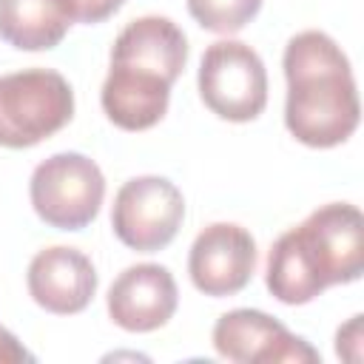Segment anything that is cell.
I'll use <instances>...</instances> for the list:
<instances>
[{
    "label": "cell",
    "mask_w": 364,
    "mask_h": 364,
    "mask_svg": "<svg viewBox=\"0 0 364 364\" xmlns=\"http://www.w3.org/2000/svg\"><path fill=\"white\" fill-rule=\"evenodd\" d=\"M34 213L57 230H82L100 213L105 199V176L94 159L63 151L43 159L28 182Z\"/></svg>",
    "instance_id": "cell-4"
},
{
    "label": "cell",
    "mask_w": 364,
    "mask_h": 364,
    "mask_svg": "<svg viewBox=\"0 0 364 364\" xmlns=\"http://www.w3.org/2000/svg\"><path fill=\"white\" fill-rule=\"evenodd\" d=\"M179 304V290L168 267L131 264L108 287V316L128 333H151L165 327Z\"/></svg>",
    "instance_id": "cell-9"
},
{
    "label": "cell",
    "mask_w": 364,
    "mask_h": 364,
    "mask_svg": "<svg viewBox=\"0 0 364 364\" xmlns=\"http://www.w3.org/2000/svg\"><path fill=\"white\" fill-rule=\"evenodd\" d=\"M20 361H34V355L20 344V338L11 333V330H6V327H0V364H20Z\"/></svg>",
    "instance_id": "cell-17"
},
{
    "label": "cell",
    "mask_w": 364,
    "mask_h": 364,
    "mask_svg": "<svg viewBox=\"0 0 364 364\" xmlns=\"http://www.w3.org/2000/svg\"><path fill=\"white\" fill-rule=\"evenodd\" d=\"M287 102L284 125L307 148H336L361 119L355 77L341 46L316 28L299 31L284 46Z\"/></svg>",
    "instance_id": "cell-2"
},
{
    "label": "cell",
    "mask_w": 364,
    "mask_h": 364,
    "mask_svg": "<svg viewBox=\"0 0 364 364\" xmlns=\"http://www.w3.org/2000/svg\"><path fill=\"white\" fill-rule=\"evenodd\" d=\"M364 273V216L350 202H330L276 239L264 284L282 304H307L333 284Z\"/></svg>",
    "instance_id": "cell-1"
},
{
    "label": "cell",
    "mask_w": 364,
    "mask_h": 364,
    "mask_svg": "<svg viewBox=\"0 0 364 364\" xmlns=\"http://www.w3.org/2000/svg\"><path fill=\"white\" fill-rule=\"evenodd\" d=\"M213 347L222 358L236 364L321 361L318 350L310 347V341L253 307H236L230 313H222L213 324Z\"/></svg>",
    "instance_id": "cell-7"
},
{
    "label": "cell",
    "mask_w": 364,
    "mask_h": 364,
    "mask_svg": "<svg viewBox=\"0 0 364 364\" xmlns=\"http://www.w3.org/2000/svg\"><path fill=\"white\" fill-rule=\"evenodd\" d=\"M188 63V40L171 17L145 14L131 20L111 46V65L148 71L165 82H176Z\"/></svg>",
    "instance_id": "cell-11"
},
{
    "label": "cell",
    "mask_w": 364,
    "mask_h": 364,
    "mask_svg": "<svg viewBox=\"0 0 364 364\" xmlns=\"http://www.w3.org/2000/svg\"><path fill=\"white\" fill-rule=\"evenodd\" d=\"M28 296L54 316L82 313L97 293V270L91 259L65 245L34 253L26 273Z\"/></svg>",
    "instance_id": "cell-10"
},
{
    "label": "cell",
    "mask_w": 364,
    "mask_h": 364,
    "mask_svg": "<svg viewBox=\"0 0 364 364\" xmlns=\"http://www.w3.org/2000/svg\"><path fill=\"white\" fill-rule=\"evenodd\" d=\"M65 0H0V37L20 51H48L71 28Z\"/></svg>",
    "instance_id": "cell-13"
},
{
    "label": "cell",
    "mask_w": 364,
    "mask_h": 364,
    "mask_svg": "<svg viewBox=\"0 0 364 364\" xmlns=\"http://www.w3.org/2000/svg\"><path fill=\"white\" fill-rule=\"evenodd\" d=\"M122 3L125 0H65V6L71 11V20L88 23V26L108 20L114 11H119Z\"/></svg>",
    "instance_id": "cell-15"
},
{
    "label": "cell",
    "mask_w": 364,
    "mask_h": 364,
    "mask_svg": "<svg viewBox=\"0 0 364 364\" xmlns=\"http://www.w3.org/2000/svg\"><path fill=\"white\" fill-rule=\"evenodd\" d=\"M256 270V242L233 222H213L191 245L188 273L199 293L222 299L247 287Z\"/></svg>",
    "instance_id": "cell-8"
},
{
    "label": "cell",
    "mask_w": 364,
    "mask_h": 364,
    "mask_svg": "<svg viewBox=\"0 0 364 364\" xmlns=\"http://www.w3.org/2000/svg\"><path fill=\"white\" fill-rule=\"evenodd\" d=\"M74 117V91L60 71L23 68L0 77V145L31 148Z\"/></svg>",
    "instance_id": "cell-3"
},
{
    "label": "cell",
    "mask_w": 364,
    "mask_h": 364,
    "mask_svg": "<svg viewBox=\"0 0 364 364\" xmlns=\"http://www.w3.org/2000/svg\"><path fill=\"white\" fill-rule=\"evenodd\" d=\"M361 321H364V316L355 313V316H353L347 324H341L338 333H336V353H338V358L353 361V364L361 361V341H364Z\"/></svg>",
    "instance_id": "cell-16"
},
{
    "label": "cell",
    "mask_w": 364,
    "mask_h": 364,
    "mask_svg": "<svg viewBox=\"0 0 364 364\" xmlns=\"http://www.w3.org/2000/svg\"><path fill=\"white\" fill-rule=\"evenodd\" d=\"M185 219L182 191L165 176L128 179L111 208V228L117 239L136 253H156L173 242Z\"/></svg>",
    "instance_id": "cell-6"
},
{
    "label": "cell",
    "mask_w": 364,
    "mask_h": 364,
    "mask_svg": "<svg viewBox=\"0 0 364 364\" xmlns=\"http://www.w3.org/2000/svg\"><path fill=\"white\" fill-rule=\"evenodd\" d=\"M202 102L228 122H250L267 105V71L242 40H216L205 48L196 74Z\"/></svg>",
    "instance_id": "cell-5"
},
{
    "label": "cell",
    "mask_w": 364,
    "mask_h": 364,
    "mask_svg": "<svg viewBox=\"0 0 364 364\" xmlns=\"http://www.w3.org/2000/svg\"><path fill=\"white\" fill-rule=\"evenodd\" d=\"M100 102H102L105 117L117 128L148 131L168 111L171 82H165L154 74H145V71L111 65L108 77L102 82V91H100Z\"/></svg>",
    "instance_id": "cell-12"
},
{
    "label": "cell",
    "mask_w": 364,
    "mask_h": 364,
    "mask_svg": "<svg viewBox=\"0 0 364 364\" xmlns=\"http://www.w3.org/2000/svg\"><path fill=\"white\" fill-rule=\"evenodd\" d=\"M262 3L264 0H188V11L205 31L236 34L259 14Z\"/></svg>",
    "instance_id": "cell-14"
}]
</instances>
